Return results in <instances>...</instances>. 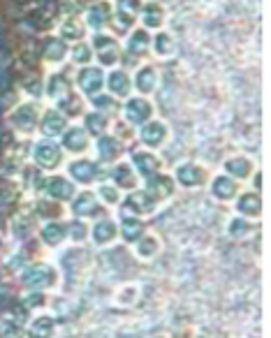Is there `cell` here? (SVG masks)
<instances>
[{
	"label": "cell",
	"instance_id": "40",
	"mask_svg": "<svg viewBox=\"0 0 271 338\" xmlns=\"http://www.w3.org/2000/svg\"><path fill=\"white\" fill-rule=\"evenodd\" d=\"M100 197L105 199L107 204H116L118 202V188H114V186H100Z\"/></svg>",
	"mask_w": 271,
	"mask_h": 338
},
{
	"label": "cell",
	"instance_id": "36",
	"mask_svg": "<svg viewBox=\"0 0 271 338\" xmlns=\"http://www.w3.org/2000/svg\"><path fill=\"white\" fill-rule=\"evenodd\" d=\"M0 338H23V331H21L19 322L5 320V322L0 324Z\"/></svg>",
	"mask_w": 271,
	"mask_h": 338
},
{
	"label": "cell",
	"instance_id": "14",
	"mask_svg": "<svg viewBox=\"0 0 271 338\" xmlns=\"http://www.w3.org/2000/svg\"><path fill=\"white\" fill-rule=\"evenodd\" d=\"M160 252V239L156 234H146V237H139L137 239V255L144 259H151L156 257Z\"/></svg>",
	"mask_w": 271,
	"mask_h": 338
},
{
	"label": "cell",
	"instance_id": "11",
	"mask_svg": "<svg viewBox=\"0 0 271 338\" xmlns=\"http://www.w3.org/2000/svg\"><path fill=\"white\" fill-rule=\"evenodd\" d=\"M236 209H239L243 216L248 218H257L262 213V199L257 192H246V195L239 197V202H236Z\"/></svg>",
	"mask_w": 271,
	"mask_h": 338
},
{
	"label": "cell",
	"instance_id": "32",
	"mask_svg": "<svg viewBox=\"0 0 271 338\" xmlns=\"http://www.w3.org/2000/svg\"><path fill=\"white\" fill-rule=\"evenodd\" d=\"M60 35H63V40H81L84 25L75 19H67V21H63V25H60Z\"/></svg>",
	"mask_w": 271,
	"mask_h": 338
},
{
	"label": "cell",
	"instance_id": "7",
	"mask_svg": "<svg viewBox=\"0 0 271 338\" xmlns=\"http://www.w3.org/2000/svg\"><path fill=\"white\" fill-rule=\"evenodd\" d=\"M151 114H153V107L144 97H135V100H130L126 105V118L130 123H144Z\"/></svg>",
	"mask_w": 271,
	"mask_h": 338
},
{
	"label": "cell",
	"instance_id": "17",
	"mask_svg": "<svg viewBox=\"0 0 271 338\" xmlns=\"http://www.w3.org/2000/svg\"><path fill=\"white\" fill-rule=\"evenodd\" d=\"M132 160H135V167L139 169V174H144V176L158 174V169H160V160L153 153H135Z\"/></svg>",
	"mask_w": 271,
	"mask_h": 338
},
{
	"label": "cell",
	"instance_id": "6",
	"mask_svg": "<svg viewBox=\"0 0 271 338\" xmlns=\"http://www.w3.org/2000/svg\"><path fill=\"white\" fill-rule=\"evenodd\" d=\"M128 209L135 213H151V211H156V199L149 195L146 190H137V192H130L126 199Z\"/></svg>",
	"mask_w": 271,
	"mask_h": 338
},
{
	"label": "cell",
	"instance_id": "26",
	"mask_svg": "<svg viewBox=\"0 0 271 338\" xmlns=\"http://www.w3.org/2000/svg\"><path fill=\"white\" fill-rule=\"evenodd\" d=\"M12 121L16 123V127H21V130L30 132V130H33V125H35V107H33V105L21 107V109L16 111L14 116H12Z\"/></svg>",
	"mask_w": 271,
	"mask_h": 338
},
{
	"label": "cell",
	"instance_id": "39",
	"mask_svg": "<svg viewBox=\"0 0 271 338\" xmlns=\"http://www.w3.org/2000/svg\"><path fill=\"white\" fill-rule=\"evenodd\" d=\"M171 51H174V40H171L169 35H158L156 37V54L158 56H169Z\"/></svg>",
	"mask_w": 271,
	"mask_h": 338
},
{
	"label": "cell",
	"instance_id": "38",
	"mask_svg": "<svg viewBox=\"0 0 271 338\" xmlns=\"http://www.w3.org/2000/svg\"><path fill=\"white\" fill-rule=\"evenodd\" d=\"M60 107H63V111H67L70 116H79V114H81V97L65 95V97H63V102H60Z\"/></svg>",
	"mask_w": 271,
	"mask_h": 338
},
{
	"label": "cell",
	"instance_id": "4",
	"mask_svg": "<svg viewBox=\"0 0 271 338\" xmlns=\"http://www.w3.org/2000/svg\"><path fill=\"white\" fill-rule=\"evenodd\" d=\"M33 158H35V162L40 167H44V169H54V167L60 162V151L54 146V144L42 142V144H37V146H35Z\"/></svg>",
	"mask_w": 271,
	"mask_h": 338
},
{
	"label": "cell",
	"instance_id": "1",
	"mask_svg": "<svg viewBox=\"0 0 271 338\" xmlns=\"http://www.w3.org/2000/svg\"><path fill=\"white\" fill-rule=\"evenodd\" d=\"M176 178H179L181 186H186V188H197L204 183L206 178V172L202 169L200 165H181L179 169H176Z\"/></svg>",
	"mask_w": 271,
	"mask_h": 338
},
{
	"label": "cell",
	"instance_id": "19",
	"mask_svg": "<svg viewBox=\"0 0 271 338\" xmlns=\"http://www.w3.org/2000/svg\"><path fill=\"white\" fill-rule=\"evenodd\" d=\"M153 199H165V197H169L171 192H174V181H171L169 176H158L156 174V178L151 181V190H146Z\"/></svg>",
	"mask_w": 271,
	"mask_h": 338
},
{
	"label": "cell",
	"instance_id": "15",
	"mask_svg": "<svg viewBox=\"0 0 271 338\" xmlns=\"http://www.w3.org/2000/svg\"><path fill=\"white\" fill-rule=\"evenodd\" d=\"M70 174L79 183H90L93 178L97 176V169H95V165L88 162V160H77V162H72V165H70Z\"/></svg>",
	"mask_w": 271,
	"mask_h": 338
},
{
	"label": "cell",
	"instance_id": "23",
	"mask_svg": "<svg viewBox=\"0 0 271 338\" xmlns=\"http://www.w3.org/2000/svg\"><path fill=\"white\" fill-rule=\"evenodd\" d=\"M63 144H65V148H67V151H72V153H81V151H86V146H88V137H86V130L72 127V130L65 135Z\"/></svg>",
	"mask_w": 271,
	"mask_h": 338
},
{
	"label": "cell",
	"instance_id": "21",
	"mask_svg": "<svg viewBox=\"0 0 271 338\" xmlns=\"http://www.w3.org/2000/svg\"><path fill=\"white\" fill-rule=\"evenodd\" d=\"M54 318H49V315H42V318H37L35 322L30 324L28 329V338H51L54 336Z\"/></svg>",
	"mask_w": 271,
	"mask_h": 338
},
{
	"label": "cell",
	"instance_id": "35",
	"mask_svg": "<svg viewBox=\"0 0 271 338\" xmlns=\"http://www.w3.org/2000/svg\"><path fill=\"white\" fill-rule=\"evenodd\" d=\"M107 127V118L100 114H88L86 116V132H93V135H100V132H105Z\"/></svg>",
	"mask_w": 271,
	"mask_h": 338
},
{
	"label": "cell",
	"instance_id": "12",
	"mask_svg": "<svg viewBox=\"0 0 271 338\" xmlns=\"http://www.w3.org/2000/svg\"><path fill=\"white\" fill-rule=\"evenodd\" d=\"M120 155V144L116 142L114 137H100L97 139V158L102 162H111Z\"/></svg>",
	"mask_w": 271,
	"mask_h": 338
},
{
	"label": "cell",
	"instance_id": "44",
	"mask_svg": "<svg viewBox=\"0 0 271 338\" xmlns=\"http://www.w3.org/2000/svg\"><path fill=\"white\" fill-rule=\"evenodd\" d=\"M95 105H97V107H102V109H109V107L114 105V102H111L109 97H95Z\"/></svg>",
	"mask_w": 271,
	"mask_h": 338
},
{
	"label": "cell",
	"instance_id": "22",
	"mask_svg": "<svg viewBox=\"0 0 271 338\" xmlns=\"http://www.w3.org/2000/svg\"><path fill=\"white\" fill-rule=\"evenodd\" d=\"M63 56H65V42L58 37H49L44 42V49H42V58L49 63H58L63 61Z\"/></svg>",
	"mask_w": 271,
	"mask_h": 338
},
{
	"label": "cell",
	"instance_id": "24",
	"mask_svg": "<svg viewBox=\"0 0 271 338\" xmlns=\"http://www.w3.org/2000/svg\"><path fill=\"white\" fill-rule=\"evenodd\" d=\"M225 169H227V174H232L236 178H248L253 172V165L248 158H232V160L225 162Z\"/></svg>",
	"mask_w": 271,
	"mask_h": 338
},
{
	"label": "cell",
	"instance_id": "42",
	"mask_svg": "<svg viewBox=\"0 0 271 338\" xmlns=\"http://www.w3.org/2000/svg\"><path fill=\"white\" fill-rule=\"evenodd\" d=\"M42 303H44V297H42V294H33V297H28L26 299V310H28V308H35V306H42Z\"/></svg>",
	"mask_w": 271,
	"mask_h": 338
},
{
	"label": "cell",
	"instance_id": "45",
	"mask_svg": "<svg viewBox=\"0 0 271 338\" xmlns=\"http://www.w3.org/2000/svg\"><path fill=\"white\" fill-rule=\"evenodd\" d=\"M84 237H86V227L81 225V227H77V229H75V239L79 241V239H84Z\"/></svg>",
	"mask_w": 271,
	"mask_h": 338
},
{
	"label": "cell",
	"instance_id": "5",
	"mask_svg": "<svg viewBox=\"0 0 271 338\" xmlns=\"http://www.w3.org/2000/svg\"><path fill=\"white\" fill-rule=\"evenodd\" d=\"M42 186H44V190L49 192L54 199H58V202L70 199V197L75 195V186H72L67 178H63V176H51V178H46Z\"/></svg>",
	"mask_w": 271,
	"mask_h": 338
},
{
	"label": "cell",
	"instance_id": "13",
	"mask_svg": "<svg viewBox=\"0 0 271 338\" xmlns=\"http://www.w3.org/2000/svg\"><path fill=\"white\" fill-rule=\"evenodd\" d=\"M211 192H213L218 199L227 202V199H232V197L236 195V183L232 181L230 176H216L213 183H211Z\"/></svg>",
	"mask_w": 271,
	"mask_h": 338
},
{
	"label": "cell",
	"instance_id": "41",
	"mask_svg": "<svg viewBox=\"0 0 271 338\" xmlns=\"http://www.w3.org/2000/svg\"><path fill=\"white\" fill-rule=\"evenodd\" d=\"M75 61L77 63H88L90 61V49L88 46H84V44H79L75 49Z\"/></svg>",
	"mask_w": 271,
	"mask_h": 338
},
{
	"label": "cell",
	"instance_id": "37",
	"mask_svg": "<svg viewBox=\"0 0 271 338\" xmlns=\"http://www.w3.org/2000/svg\"><path fill=\"white\" fill-rule=\"evenodd\" d=\"M248 229H251V225H248V220H241V218H234V220L230 222V227H227V234H230L232 239H239V237H246Z\"/></svg>",
	"mask_w": 271,
	"mask_h": 338
},
{
	"label": "cell",
	"instance_id": "25",
	"mask_svg": "<svg viewBox=\"0 0 271 338\" xmlns=\"http://www.w3.org/2000/svg\"><path fill=\"white\" fill-rule=\"evenodd\" d=\"M63 239H65V225L49 222V225L42 227V241H44L46 246H58V243H63Z\"/></svg>",
	"mask_w": 271,
	"mask_h": 338
},
{
	"label": "cell",
	"instance_id": "28",
	"mask_svg": "<svg viewBox=\"0 0 271 338\" xmlns=\"http://www.w3.org/2000/svg\"><path fill=\"white\" fill-rule=\"evenodd\" d=\"M46 93L49 97H65L70 95V79L63 74H54L49 81V86H46Z\"/></svg>",
	"mask_w": 271,
	"mask_h": 338
},
{
	"label": "cell",
	"instance_id": "8",
	"mask_svg": "<svg viewBox=\"0 0 271 338\" xmlns=\"http://www.w3.org/2000/svg\"><path fill=\"white\" fill-rule=\"evenodd\" d=\"M95 46H97V51H100V63L102 65H114L116 58H118V51H120L118 44L107 35H97Z\"/></svg>",
	"mask_w": 271,
	"mask_h": 338
},
{
	"label": "cell",
	"instance_id": "31",
	"mask_svg": "<svg viewBox=\"0 0 271 338\" xmlns=\"http://www.w3.org/2000/svg\"><path fill=\"white\" fill-rule=\"evenodd\" d=\"M162 21H165L162 7L156 5V3H151V5L144 10V23L149 25V28H158V25H162Z\"/></svg>",
	"mask_w": 271,
	"mask_h": 338
},
{
	"label": "cell",
	"instance_id": "30",
	"mask_svg": "<svg viewBox=\"0 0 271 338\" xmlns=\"http://www.w3.org/2000/svg\"><path fill=\"white\" fill-rule=\"evenodd\" d=\"M109 88L111 93H116L118 97H126L130 91V81H128L126 72H111L109 74Z\"/></svg>",
	"mask_w": 271,
	"mask_h": 338
},
{
	"label": "cell",
	"instance_id": "20",
	"mask_svg": "<svg viewBox=\"0 0 271 338\" xmlns=\"http://www.w3.org/2000/svg\"><path fill=\"white\" fill-rule=\"evenodd\" d=\"M97 199L93 192H81L79 197L75 199V206H72V211L77 213V216H93V213L97 211Z\"/></svg>",
	"mask_w": 271,
	"mask_h": 338
},
{
	"label": "cell",
	"instance_id": "3",
	"mask_svg": "<svg viewBox=\"0 0 271 338\" xmlns=\"http://www.w3.org/2000/svg\"><path fill=\"white\" fill-rule=\"evenodd\" d=\"M102 70L100 67H84V70L77 74V84H79V88L84 93H95L102 88Z\"/></svg>",
	"mask_w": 271,
	"mask_h": 338
},
{
	"label": "cell",
	"instance_id": "43",
	"mask_svg": "<svg viewBox=\"0 0 271 338\" xmlns=\"http://www.w3.org/2000/svg\"><path fill=\"white\" fill-rule=\"evenodd\" d=\"M26 91H30L33 95H40V79L37 76H30V81L26 84Z\"/></svg>",
	"mask_w": 271,
	"mask_h": 338
},
{
	"label": "cell",
	"instance_id": "16",
	"mask_svg": "<svg viewBox=\"0 0 271 338\" xmlns=\"http://www.w3.org/2000/svg\"><path fill=\"white\" fill-rule=\"evenodd\" d=\"M63 130H65V116H60L56 111H46L44 118H42V135L56 137Z\"/></svg>",
	"mask_w": 271,
	"mask_h": 338
},
{
	"label": "cell",
	"instance_id": "2",
	"mask_svg": "<svg viewBox=\"0 0 271 338\" xmlns=\"http://www.w3.org/2000/svg\"><path fill=\"white\" fill-rule=\"evenodd\" d=\"M54 283V271L49 267H33L23 273V285L26 288H49Z\"/></svg>",
	"mask_w": 271,
	"mask_h": 338
},
{
	"label": "cell",
	"instance_id": "27",
	"mask_svg": "<svg viewBox=\"0 0 271 338\" xmlns=\"http://www.w3.org/2000/svg\"><path fill=\"white\" fill-rule=\"evenodd\" d=\"M120 234H123L126 241H137L144 234V222L137 220V218H126L120 222Z\"/></svg>",
	"mask_w": 271,
	"mask_h": 338
},
{
	"label": "cell",
	"instance_id": "18",
	"mask_svg": "<svg viewBox=\"0 0 271 338\" xmlns=\"http://www.w3.org/2000/svg\"><path fill=\"white\" fill-rule=\"evenodd\" d=\"M116 232H118V229H116V225L111 220H100L90 234H93V241H95L97 246H107L109 241H114Z\"/></svg>",
	"mask_w": 271,
	"mask_h": 338
},
{
	"label": "cell",
	"instance_id": "9",
	"mask_svg": "<svg viewBox=\"0 0 271 338\" xmlns=\"http://www.w3.org/2000/svg\"><path fill=\"white\" fill-rule=\"evenodd\" d=\"M165 137H167V127H165V123H160V121H153V123H149V125L141 130V142L146 144V146H160L162 142H165Z\"/></svg>",
	"mask_w": 271,
	"mask_h": 338
},
{
	"label": "cell",
	"instance_id": "33",
	"mask_svg": "<svg viewBox=\"0 0 271 338\" xmlns=\"http://www.w3.org/2000/svg\"><path fill=\"white\" fill-rule=\"evenodd\" d=\"M114 178L118 183V188H132L135 186V172L128 165H118L114 169Z\"/></svg>",
	"mask_w": 271,
	"mask_h": 338
},
{
	"label": "cell",
	"instance_id": "29",
	"mask_svg": "<svg viewBox=\"0 0 271 338\" xmlns=\"http://www.w3.org/2000/svg\"><path fill=\"white\" fill-rule=\"evenodd\" d=\"M107 21H109V5L107 3H97L88 10V23L93 28H102Z\"/></svg>",
	"mask_w": 271,
	"mask_h": 338
},
{
	"label": "cell",
	"instance_id": "34",
	"mask_svg": "<svg viewBox=\"0 0 271 338\" xmlns=\"http://www.w3.org/2000/svg\"><path fill=\"white\" fill-rule=\"evenodd\" d=\"M128 49H130V54H144L146 49H149V35H146L144 31H137L132 33L130 37V44H128Z\"/></svg>",
	"mask_w": 271,
	"mask_h": 338
},
{
	"label": "cell",
	"instance_id": "10",
	"mask_svg": "<svg viewBox=\"0 0 271 338\" xmlns=\"http://www.w3.org/2000/svg\"><path fill=\"white\" fill-rule=\"evenodd\" d=\"M135 86L139 93H151V91H156L158 86V72L156 67H151V65H144L139 72H137L135 76Z\"/></svg>",
	"mask_w": 271,
	"mask_h": 338
}]
</instances>
